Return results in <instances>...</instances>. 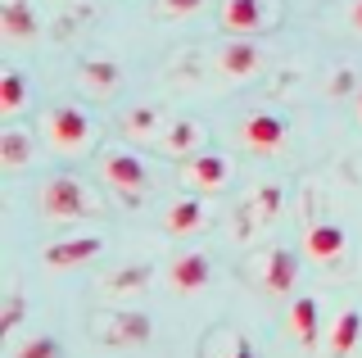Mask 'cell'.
I'll list each match as a JSON object with an SVG mask.
<instances>
[{
    "mask_svg": "<svg viewBox=\"0 0 362 358\" xmlns=\"http://www.w3.org/2000/svg\"><path fill=\"white\" fill-rule=\"evenodd\" d=\"M199 222H204V204H199V200H177V204L168 209L163 227L173 231V236H190V231H199Z\"/></svg>",
    "mask_w": 362,
    "mask_h": 358,
    "instance_id": "5bb4252c",
    "label": "cell"
},
{
    "mask_svg": "<svg viewBox=\"0 0 362 358\" xmlns=\"http://www.w3.org/2000/svg\"><path fill=\"white\" fill-rule=\"evenodd\" d=\"M199 5H204V0H158V14H168V18H186V14H195Z\"/></svg>",
    "mask_w": 362,
    "mask_h": 358,
    "instance_id": "603a6c76",
    "label": "cell"
},
{
    "mask_svg": "<svg viewBox=\"0 0 362 358\" xmlns=\"http://www.w3.org/2000/svg\"><path fill=\"white\" fill-rule=\"evenodd\" d=\"M14 358H59V340H54V335H37V340H28Z\"/></svg>",
    "mask_w": 362,
    "mask_h": 358,
    "instance_id": "44dd1931",
    "label": "cell"
},
{
    "mask_svg": "<svg viewBox=\"0 0 362 358\" xmlns=\"http://www.w3.org/2000/svg\"><path fill=\"white\" fill-rule=\"evenodd\" d=\"M222 28L235 37H254L267 28V5L263 0H226L222 5Z\"/></svg>",
    "mask_w": 362,
    "mask_h": 358,
    "instance_id": "52a82bcc",
    "label": "cell"
},
{
    "mask_svg": "<svg viewBox=\"0 0 362 358\" xmlns=\"http://www.w3.org/2000/svg\"><path fill=\"white\" fill-rule=\"evenodd\" d=\"M41 209L50 218H82V214H90V195L77 177H54L41 191Z\"/></svg>",
    "mask_w": 362,
    "mask_h": 358,
    "instance_id": "6da1fadb",
    "label": "cell"
},
{
    "mask_svg": "<svg viewBox=\"0 0 362 358\" xmlns=\"http://www.w3.org/2000/svg\"><path fill=\"white\" fill-rule=\"evenodd\" d=\"M150 335H154V322L145 318V313H118V318H113L109 340H118V345H145Z\"/></svg>",
    "mask_w": 362,
    "mask_h": 358,
    "instance_id": "4fadbf2b",
    "label": "cell"
},
{
    "mask_svg": "<svg viewBox=\"0 0 362 358\" xmlns=\"http://www.w3.org/2000/svg\"><path fill=\"white\" fill-rule=\"evenodd\" d=\"M145 282H150V267H122L118 277L109 282V290H145Z\"/></svg>",
    "mask_w": 362,
    "mask_h": 358,
    "instance_id": "ffe728a7",
    "label": "cell"
},
{
    "mask_svg": "<svg viewBox=\"0 0 362 358\" xmlns=\"http://www.w3.org/2000/svg\"><path fill=\"white\" fill-rule=\"evenodd\" d=\"M186 182L195 186V191H222L226 182H231V163H226V154H195V159H186Z\"/></svg>",
    "mask_w": 362,
    "mask_h": 358,
    "instance_id": "8992f818",
    "label": "cell"
},
{
    "mask_svg": "<svg viewBox=\"0 0 362 358\" xmlns=\"http://www.w3.org/2000/svg\"><path fill=\"white\" fill-rule=\"evenodd\" d=\"M168 272H173V290H181V295H195V290H204L213 282V263H209V254H199V250L177 254Z\"/></svg>",
    "mask_w": 362,
    "mask_h": 358,
    "instance_id": "277c9868",
    "label": "cell"
},
{
    "mask_svg": "<svg viewBox=\"0 0 362 358\" xmlns=\"http://www.w3.org/2000/svg\"><path fill=\"white\" fill-rule=\"evenodd\" d=\"M286 137H290V127H286V118H281V114H249L240 122V141L249 145V150H258V154L281 150Z\"/></svg>",
    "mask_w": 362,
    "mask_h": 358,
    "instance_id": "3957f363",
    "label": "cell"
},
{
    "mask_svg": "<svg viewBox=\"0 0 362 358\" xmlns=\"http://www.w3.org/2000/svg\"><path fill=\"white\" fill-rule=\"evenodd\" d=\"M100 236H77V241H59V245H50L45 250V263L50 267H77V263H90L100 254Z\"/></svg>",
    "mask_w": 362,
    "mask_h": 358,
    "instance_id": "30bf717a",
    "label": "cell"
},
{
    "mask_svg": "<svg viewBox=\"0 0 362 358\" xmlns=\"http://www.w3.org/2000/svg\"><path fill=\"white\" fill-rule=\"evenodd\" d=\"M45 132H50V141L59 145V150H82L86 137H90V118L77 105H59L45 118Z\"/></svg>",
    "mask_w": 362,
    "mask_h": 358,
    "instance_id": "7a4b0ae2",
    "label": "cell"
},
{
    "mask_svg": "<svg viewBox=\"0 0 362 358\" xmlns=\"http://www.w3.org/2000/svg\"><path fill=\"white\" fill-rule=\"evenodd\" d=\"M23 91H28V86H23V77L14 69H5V82H0V109H5V114H14V109L23 105Z\"/></svg>",
    "mask_w": 362,
    "mask_h": 358,
    "instance_id": "e0dca14e",
    "label": "cell"
},
{
    "mask_svg": "<svg viewBox=\"0 0 362 358\" xmlns=\"http://www.w3.org/2000/svg\"><path fill=\"white\" fill-rule=\"evenodd\" d=\"M349 23L362 32V0H354V9H349Z\"/></svg>",
    "mask_w": 362,
    "mask_h": 358,
    "instance_id": "4316f807",
    "label": "cell"
},
{
    "mask_svg": "<svg viewBox=\"0 0 362 358\" xmlns=\"http://www.w3.org/2000/svg\"><path fill=\"white\" fill-rule=\"evenodd\" d=\"M37 32V14H32L28 0H5V37L18 41V37H32Z\"/></svg>",
    "mask_w": 362,
    "mask_h": 358,
    "instance_id": "2e32d148",
    "label": "cell"
},
{
    "mask_svg": "<svg viewBox=\"0 0 362 358\" xmlns=\"http://www.w3.org/2000/svg\"><path fill=\"white\" fill-rule=\"evenodd\" d=\"M294 282H299V254L294 250H272L267 263H263V286L276 290V295H286Z\"/></svg>",
    "mask_w": 362,
    "mask_h": 358,
    "instance_id": "9c48e42d",
    "label": "cell"
},
{
    "mask_svg": "<svg viewBox=\"0 0 362 358\" xmlns=\"http://www.w3.org/2000/svg\"><path fill=\"white\" fill-rule=\"evenodd\" d=\"M105 182H113L122 195H141L150 177H145V163L136 159V154L113 150V154H105Z\"/></svg>",
    "mask_w": 362,
    "mask_h": 358,
    "instance_id": "5b68a950",
    "label": "cell"
},
{
    "mask_svg": "<svg viewBox=\"0 0 362 358\" xmlns=\"http://www.w3.org/2000/svg\"><path fill=\"white\" fill-rule=\"evenodd\" d=\"M154 109H132V114H127V132H150L154 127Z\"/></svg>",
    "mask_w": 362,
    "mask_h": 358,
    "instance_id": "cb8c5ba5",
    "label": "cell"
},
{
    "mask_svg": "<svg viewBox=\"0 0 362 358\" xmlns=\"http://www.w3.org/2000/svg\"><path fill=\"white\" fill-rule=\"evenodd\" d=\"M28 159V141H23V132H5V168H18Z\"/></svg>",
    "mask_w": 362,
    "mask_h": 358,
    "instance_id": "7402d4cb",
    "label": "cell"
},
{
    "mask_svg": "<svg viewBox=\"0 0 362 358\" xmlns=\"http://www.w3.org/2000/svg\"><path fill=\"white\" fill-rule=\"evenodd\" d=\"M358 114H362V91H358Z\"/></svg>",
    "mask_w": 362,
    "mask_h": 358,
    "instance_id": "83f0119b",
    "label": "cell"
},
{
    "mask_svg": "<svg viewBox=\"0 0 362 358\" xmlns=\"http://www.w3.org/2000/svg\"><path fill=\"white\" fill-rule=\"evenodd\" d=\"M195 141H199V122H177V127L168 132L163 145H168V154H186Z\"/></svg>",
    "mask_w": 362,
    "mask_h": 358,
    "instance_id": "ac0fdd59",
    "label": "cell"
},
{
    "mask_svg": "<svg viewBox=\"0 0 362 358\" xmlns=\"http://www.w3.org/2000/svg\"><path fill=\"white\" fill-rule=\"evenodd\" d=\"M82 73H86L90 86H105V91H113V86H118V69H113V64H105V59H86Z\"/></svg>",
    "mask_w": 362,
    "mask_h": 358,
    "instance_id": "d6986e66",
    "label": "cell"
},
{
    "mask_svg": "<svg viewBox=\"0 0 362 358\" xmlns=\"http://www.w3.org/2000/svg\"><path fill=\"white\" fill-rule=\"evenodd\" d=\"M14 322H18V299L9 295V304H5V331H14Z\"/></svg>",
    "mask_w": 362,
    "mask_h": 358,
    "instance_id": "d4e9b609",
    "label": "cell"
},
{
    "mask_svg": "<svg viewBox=\"0 0 362 358\" xmlns=\"http://www.w3.org/2000/svg\"><path fill=\"white\" fill-rule=\"evenodd\" d=\"M308 254L317 263H331V259H339L344 254V245H349V236H344V227L339 222H317V227H308Z\"/></svg>",
    "mask_w": 362,
    "mask_h": 358,
    "instance_id": "ba28073f",
    "label": "cell"
},
{
    "mask_svg": "<svg viewBox=\"0 0 362 358\" xmlns=\"http://www.w3.org/2000/svg\"><path fill=\"white\" fill-rule=\"evenodd\" d=\"M226 358H258V354H254V345H249V340H235V350L226 354Z\"/></svg>",
    "mask_w": 362,
    "mask_h": 358,
    "instance_id": "484cf974",
    "label": "cell"
},
{
    "mask_svg": "<svg viewBox=\"0 0 362 358\" xmlns=\"http://www.w3.org/2000/svg\"><path fill=\"white\" fill-rule=\"evenodd\" d=\"M258 64H263V54L249 46V41H231V46L222 50V73H231V77H249V73H258Z\"/></svg>",
    "mask_w": 362,
    "mask_h": 358,
    "instance_id": "9a60e30c",
    "label": "cell"
},
{
    "mask_svg": "<svg viewBox=\"0 0 362 358\" xmlns=\"http://www.w3.org/2000/svg\"><path fill=\"white\" fill-rule=\"evenodd\" d=\"M290 331H294V340H299L303 350H313V345L322 340V318H317V299L299 295V299L290 304Z\"/></svg>",
    "mask_w": 362,
    "mask_h": 358,
    "instance_id": "8fae6325",
    "label": "cell"
},
{
    "mask_svg": "<svg viewBox=\"0 0 362 358\" xmlns=\"http://www.w3.org/2000/svg\"><path fill=\"white\" fill-rule=\"evenodd\" d=\"M358 340H362V313L358 308H344L335 318V331H331V358H349Z\"/></svg>",
    "mask_w": 362,
    "mask_h": 358,
    "instance_id": "7c38bea8",
    "label": "cell"
}]
</instances>
